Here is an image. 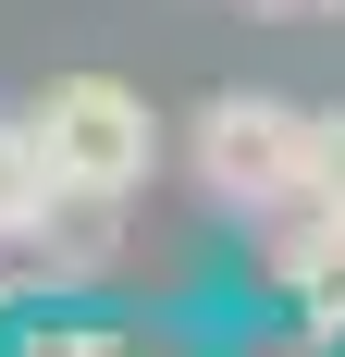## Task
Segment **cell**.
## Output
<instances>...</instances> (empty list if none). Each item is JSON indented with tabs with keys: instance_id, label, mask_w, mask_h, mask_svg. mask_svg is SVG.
<instances>
[{
	"instance_id": "cell-4",
	"label": "cell",
	"mask_w": 345,
	"mask_h": 357,
	"mask_svg": "<svg viewBox=\"0 0 345 357\" xmlns=\"http://www.w3.org/2000/svg\"><path fill=\"white\" fill-rule=\"evenodd\" d=\"M50 160H37V123H13L0 111V247H25V234H50Z\"/></svg>"
},
{
	"instance_id": "cell-5",
	"label": "cell",
	"mask_w": 345,
	"mask_h": 357,
	"mask_svg": "<svg viewBox=\"0 0 345 357\" xmlns=\"http://www.w3.org/2000/svg\"><path fill=\"white\" fill-rule=\"evenodd\" d=\"M309 197H333V210H345V111H321V123H309Z\"/></svg>"
},
{
	"instance_id": "cell-6",
	"label": "cell",
	"mask_w": 345,
	"mask_h": 357,
	"mask_svg": "<svg viewBox=\"0 0 345 357\" xmlns=\"http://www.w3.org/2000/svg\"><path fill=\"white\" fill-rule=\"evenodd\" d=\"M272 13H345V0H272Z\"/></svg>"
},
{
	"instance_id": "cell-2",
	"label": "cell",
	"mask_w": 345,
	"mask_h": 357,
	"mask_svg": "<svg viewBox=\"0 0 345 357\" xmlns=\"http://www.w3.org/2000/svg\"><path fill=\"white\" fill-rule=\"evenodd\" d=\"M309 123L321 111L272 99V86H222L198 111V185L222 210H309Z\"/></svg>"
},
{
	"instance_id": "cell-3",
	"label": "cell",
	"mask_w": 345,
	"mask_h": 357,
	"mask_svg": "<svg viewBox=\"0 0 345 357\" xmlns=\"http://www.w3.org/2000/svg\"><path fill=\"white\" fill-rule=\"evenodd\" d=\"M284 296L309 333H345V210L333 197H309V222L284 234Z\"/></svg>"
},
{
	"instance_id": "cell-1",
	"label": "cell",
	"mask_w": 345,
	"mask_h": 357,
	"mask_svg": "<svg viewBox=\"0 0 345 357\" xmlns=\"http://www.w3.org/2000/svg\"><path fill=\"white\" fill-rule=\"evenodd\" d=\"M25 123H37L50 185L87 197V210H111V197H136V185L161 173V123H148V99L124 86V74H62Z\"/></svg>"
}]
</instances>
